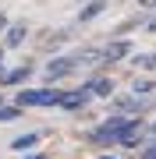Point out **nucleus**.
I'll use <instances>...</instances> for the list:
<instances>
[{
	"label": "nucleus",
	"mask_w": 156,
	"mask_h": 159,
	"mask_svg": "<svg viewBox=\"0 0 156 159\" xmlns=\"http://www.w3.org/2000/svg\"><path fill=\"white\" fill-rule=\"evenodd\" d=\"M149 29H153V32H156V18H153V25H149Z\"/></svg>",
	"instance_id": "obj_14"
},
{
	"label": "nucleus",
	"mask_w": 156,
	"mask_h": 159,
	"mask_svg": "<svg viewBox=\"0 0 156 159\" xmlns=\"http://www.w3.org/2000/svg\"><path fill=\"white\" fill-rule=\"evenodd\" d=\"M29 159H46V156H29Z\"/></svg>",
	"instance_id": "obj_15"
},
{
	"label": "nucleus",
	"mask_w": 156,
	"mask_h": 159,
	"mask_svg": "<svg viewBox=\"0 0 156 159\" xmlns=\"http://www.w3.org/2000/svg\"><path fill=\"white\" fill-rule=\"evenodd\" d=\"M85 102H89V92H85V89H71V92H64L60 110H82Z\"/></svg>",
	"instance_id": "obj_4"
},
{
	"label": "nucleus",
	"mask_w": 156,
	"mask_h": 159,
	"mask_svg": "<svg viewBox=\"0 0 156 159\" xmlns=\"http://www.w3.org/2000/svg\"><path fill=\"white\" fill-rule=\"evenodd\" d=\"M18 117V106H0V120H14Z\"/></svg>",
	"instance_id": "obj_11"
},
{
	"label": "nucleus",
	"mask_w": 156,
	"mask_h": 159,
	"mask_svg": "<svg viewBox=\"0 0 156 159\" xmlns=\"http://www.w3.org/2000/svg\"><path fill=\"white\" fill-rule=\"evenodd\" d=\"M7 29V14H0V32H4Z\"/></svg>",
	"instance_id": "obj_12"
},
{
	"label": "nucleus",
	"mask_w": 156,
	"mask_h": 159,
	"mask_svg": "<svg viewBox=\"0 0 156 159\" xmlns=\"http://www.w3.org/2000/svg\"><path fill=\"white\" fill-rule=\"evenodd\" d=\"M0 57H4V53H0ZM0 74H4V64H0Z\"/></svg>",
	"instance_id": "obj_16"
},
{
	"label": "nucleus",
	"mask_w": 156,
	"mask_h": 159,
	"mask_svg": "<svg viewBox=\"0 0 156 159\" xmlns=\"http://www.w3.org/2000/svg\"><path fill=\"white\" fill-rule=\"evenodd\" d=\"M142 4H145V7H153V4H156V0H142Z\"/></svg>",
	"instance_id": "obj_13"
},
{
	"label": "nucleus",
	"mask_w": 156,
	"mask_h": 159,
	"mask_svg": "<svg viewBox=\"0 0 156 159\" xmlns=\"http://www.w3.org/2000/svg\"><path fill=\"white\" fill-rule=\"evenodd\" d=\"M106 4H110V0H92V4H89V7H85V11H82V14H78V21H92V18H96L99 11H103V7H106Z\"/></svg>",
	"instance_id": "obj_9"
},
{
	"label": "nucleus",
	"mask_w": 156,
	"mask_h": 159,
	"mask_svg": "<svg viewBox=\"0 0 156 159\" xmlns=\"http://www.w3.org/2000/svg\"><path fill=\"white\" fill-rule=\"evenodd\" d=\"M128 50H131V46H128V39H117V43H110V46H106L103 57H106V60H121Z\"/></svg>",
	"instance_id": "obj_6"
},
{
	"label": "nucleus",
	"mask_w": 156,
	"mask_h": 159,
	"mask_svg": "<svg viewBox=\"0 0 156 159\" xmlns=\"http://www.w3.org/2000/svg\"><path fill=\"white\" fill-rule=\"evenodd\" d=\"M135 131H139V124H135V120L114 117V120H106V124H99V127L92 131V142H99V145H106V142H128Z\"/></svg>",
	"instance_id": "obj_1"
},
{
	"label": "nucleus",
	"mask_w": 156,
	"mask_h": 159,
	"mask_svg": "<svg viewBox=\"0 0 156 159\" xmlns=\"http://www.w3.org/2000/svg\"><path fill=\"white\" fill-rule=\"evenodd\" d=\"M64 92L57 89H25L18 96V106H60Z\"/></svg>",
	"instance_id": "obj_2"
},
{
	"label": "nucleus",
	"mask_w": 156,
	"mask_h": 159,
	"mask_svg": "<svg viewBox=\"0 0 156 159\" xmlns=\"http://www.w3.org/2000/svg\"><path fill=\"white\" fill-rule=\"evenodd\" d=\"M21 39H25V21H18V25L7 29V46H18Z\"/></svg>",
	"instance_id": "obj_10"
},
{
	"label": "nucleus",
	"mask_w": 156,
	"mask_h": 159,
	"mask_svg": "<svg viewBox=\"0 0 156 159\" xmlns=\"http://www.w3.org/2000/svg\"><path fill=\"white\" fill-rule=\"evenodd\" d=\"M85 92H89V96H110V92H114V81H110V78H92L85 85Z\"/></svg>",
	"instance_id": "obj_5"
},
{
	"label": "nucleus",
	"mask_w": 156,
	"mask_h": 159,
	"mask_svg": "<svg viewBox=\"0 0 156 159\" xmlns=\"http://www.w3.org/2000/svg\"><path fill=\"white\" fill-rule=\"evenodd\" d=\"M35 142H39V134H35V131H29V134L14 138V142H11V148H14V152H25V148H32Z\"/></svg>",
	"instance_id": "obj_8"
},
{
	"label": "nucleus",
	"mask_w": 156,
	"mask_h": 159,
	"mask_svg": "<svg viewBox=\"0 0 156 159\" xmlns=\"http://www.w3.org/2000/svg\"><path fill=\"white\" fill-rule=\"evenodd\" d=\"M29 74H32V67L25 64V67H14L11 74H4V81L7 85H21V81H29Z\"/></svg>",
	"instance_id": "obj_7"
},
{
	"label": "nucleus",
	"mask_w": 156,
	"mask_h": 159,
	"mask_svg": "<svg viewBox=\"0 0 156 159\" xmlns=\"http://www.w3.org/2000/svg\"><path fill=\"white\" fill-rule=\"evenodd\" d=\"M153 131H156V127H153Z\"/></svg>",
	"instance_id": "obj_18"
},
{
	"label": "nucleus",
	"mask_w": 156,
	"mask_h": 159,
	"mask_svg": "<svg viewBox=\"0 0 156 159\" xmlns=\"http://www.w3.org/2000/svg\"><path fill=\"white\" fill-rule=\"evenodd\" d=\"M103 159H114V156H103Z\"/></svg>",
	"instance_id": "obj_17"
},
{
	"label": "nucleus",
	"mask_w": 156,
	"mask_h": 159,
	"mask_svg": "<svg viewBox=\"0 0 156 159\" xmlns=\"http://www.w3.org/2000/svg\"><path fill=\"white\" fill-rule=\"evenodd\" d=\"M75 64H78L75 57H57V60H50V64H46V78H50V81H60L64 74L75 71Z\"/></svg>",
	"instance_id": "obj_3"
}]
</instances>
